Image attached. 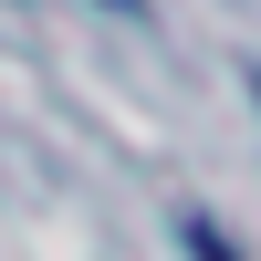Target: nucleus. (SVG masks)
<instances>
[{
    "mask_svg": "<svg viewBox=\"0 0 261 261\" xmlns=\"http://www.w3.org/2000/svg\"><path fill=\"white\" fill-rule=\"evenodd\" d=\"M188 251H199V261H241V251H230V241H220L209 220H188Z\"/></svg>",
    "mask_w": 261,
    "mask_h": 261,
    "instance_id": "obj_1",
    "label": "nucleus"
}]
</instances>
